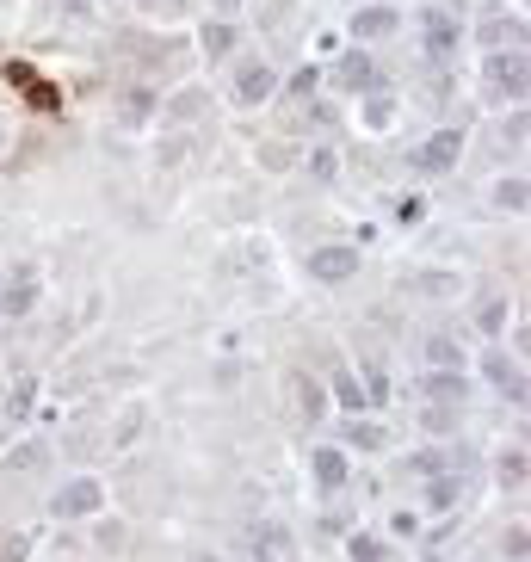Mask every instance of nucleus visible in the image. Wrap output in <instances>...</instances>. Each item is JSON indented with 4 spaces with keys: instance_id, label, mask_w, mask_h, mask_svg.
I'll return each mask as SVG.
<instances>
[{
    "instance_id": "f257e3e1",
    "label": "nucleus",
    "mask_w": 531,
    "mask_h": 562,
    "mask_svg": "<svg viewBox=\"0 0 531 562\" xmlns=\"http://www.w3.org/2000/svg\"><path fill=\"white\" fill-rule=\"evenodd\" d=\"M482 93L488 99H525V50H494L482 68Z\"/></svg>"
},
{
    "instance_id": "f03ea898",
    "label": "nucleus",
    "mask_w": 531,
    "mask_h": 562,
    "mask_svg": "<svg viewBox=\"0 0 531 562\" xmlns=\"http://www.w3.org/2000/svg\"><path fill=\"white\" fill-rule=\"evenodd\" d=\"M457 161H464V130H433L427 143H420V149L408 155V167H414V173H451Z\"/></svg>"
},
{
    "instance_id": "7ed1b4c3",
    "label": "nucleus",
    "mask_w": 531,
    "mask_h": 562,
    "mask_svg": "<svg viewBox=\"0 0 531 562\" xmlns=\"http://www.w3.org/2000/svg\"><path fill=\"white\" fill-rule=\"evenodd\" d=\"M105 507V488L99 482H62L56 495H50V513L56 519H87V513H99Z\"/></svg>"
},
{
    "instance_id": "20e7f679",
    "label": "nucleus",
    "mask_w": 531,
    "mask_h": 562,
    "mask_svg": "<svg viewBox=\"0 0 531 562\" xmlns=\"http://www.w3.org/2000/svg\"><path fill=\"white\" fill-rule=\"evenodd\" d=\"M309 278L315 285H346V278H359V248H315Z\"/></svg>"
},
{
    "instance_id": "39448f33",
    "label": "nucleus",
    "mask_w": 531,
    "mask_h": 562,
    "mask_svg": "<svg viewBox=\"0 0 531 562\" xmlns=\"http://www.w3.org/2000/svg\"><path fill=\"white\" fill-rule=\"evenodd\" d=\"M272 93H278V75H272L266 62H241V68H235V99H241V105H260V99H272Z\"/></svg>"
},
{
    "instance_id": "423d86ee",
    "label": "nucleus",
    "mask_w": 531,
    "mask_h": 562,
    "mask_svg": "<svg viewBox=\"0 0 531 562\" xmlns=\"http://www.w3.org/2000/svg\"><path fill=\"white\" fill-rule=\"evenodd\" d=\"M420 31H427V56H457V19L445 13V7H433V13H420Z\"/></svg>"
},
{
    "instance_id": "0eeeda50",
    "label": "nucleus",
    "mask_w": 531,
    "mask_h": 562,
    "mask_svg": "<svg viewBox=\"0 0 531 562\" xmlns=\"http://www.w3.org/2000/svg\"><path fill=\"white\" fill-rule=\"evenodd\" d=\"M396 31H402L396 7H359L352 13V38H396Z\"/></svg>"
},
{
    "instance_id": "6e6552de",
    "label": "nucleus",
    "mask_w": 531,
    "mask_h": 562,
    "mask_svg": "<svg viewBox=\"0 0 531 562\" xmlns=\"http://www.w3.org/2000/svg\"><path fill=\"white\" fill-rule=\"evenodd\" d=\"M488 383H494V390H501L507 402H525V365H519V359L488 353Z\"/></svg>"
},
{
    "instance_id": "1a4fd4ad",
    "label": "nucleus",
    "mask_w": 531,
    "mask_h": 562,
    "mask_svg": "<svg viewBox=\"0 0 531 562\" xmlns=\"http://www.w3.org/2000/svg\"><path fill=\"white\" fill-rule=\"evenodd\" d=\"M519 38H525V19H519V13H488V19H482V44H488V50H507V44L519 50Z\"/></svg>"
},
{
    "instance_id": "9d476101",
    "label": "nucleus",
    "mask_w": 531,
    "mask_h": 562,
    "mask_svg": "<svg viewBox=\"0 0 531 562\" xmlns=\"http://www.w3.org/2000/svg\"><path fill=\"white\" fill-rule=\"evenodd\" d=\"M44 464H50L44 439H25V445H13V451H7V470H13V476H38Z\"/></svg>"
},
{
    "instance_id": "9b49d317",
    "label": "nucleus",
    "mask_w": 531,
    "mask_h": 562,
    "mask_svg": "<svg viewBox=\"0 0 531 562\" xmlns=\"http://www.w3.org/2000/svg\"><path fill=\"white\" fill-rule=\"evenodd\" d=\"M420 390L439 396V402H464L470 383H464V371H427V377H420Z\"/></svg>"
},
{
    "instance_id": "f8f14e48",
    "label": "nucleus",
    "mask_w": 531,
    "mask_h": 562,
    "mask_svg": "<svg viewBox=\"0 0 531 562\" xmlns=\"http://www.w3.org/2000/svg\"><path fill=\"white\" fill-rule=\"evenodd\" d=\"M427 359H433V371H464V340L433 334V340H427Z\"/></svg>"
},
{
    "instance_id": "ddd939ff",
    "label": "nucleus",
    "mask_w": 531,
    "mask_h": 562,
    "mask_svg": "<svg viewBox=\"0 0 531 562\" xmlns=\"http://www.w3.org/2000/svg\"><path fill=\"white\" fill-rule=\"evenodd\" d=\"M340 81H346L352 93H371V87H377V68H371V56H359V50H352V56L340 62Z\"/></svg>"
},
{
    "instance_id": "4468645a",
    "label": "nucleus",
    "mask_w": 531,
    "mask_h": 562,
    "mask_svg": "<svg viewBox=\"0 0 531 562\" xmlns=\"http://www.w3.org/2000/svg\"><path fill=\"white\" fill-rule=\"evenodd\" d=\"M247 556H254V562H278V556H285V538H278V525H260V532H247Z\"/></svg>"
},
{
    "instance_id": "2eb2a0df",
    "label": "nucleus",
    "mask_w": 531,
    "mask_h": 562,
    "mask_svg": "<svg viewBox=\"0 0 531 562\" xmlns=\"http://www.w3.org/2000/svg\"><path fill=\"white\" fill-rule=\"evenodd\" d=\"M229 50H235V25H229V19H210V25H204V56L223 62Z\"/></svg>"
},
{
    "instance_id": "dca6fc26",
    "label": "nucleus",
    "mask_w": 531,
    "mask_h": 562,
    "mask_svg": "<svg viewBox=\"0 0 531 562\" xmlns=\"http://www.w3.org/2000/svg\"><path fill=\"white\" fill-rule=\"evenodd\" d=\"M309 464H315V476H322V488H340V482H346V458H340L334 445H322Z\"/></svg>"
},
{
    "instance_id": "f3484780",
    "label": "nucleus",
    "mask_w": 531,
    "mask_h": 562,
    "mask_svg": "<svg viewBox=\"0 0 531 562\" xmlns=\"http://www.w3.org/2000/svg\"><path fill=\"white\" fill-rule=\"evenodd\" d=\"M365 124H371V130H389V124H396V93H371V99H365Z\"/></svg>"
},
{
    "instance_id": "a211bd4d",
    "label": "nucleus",
    "mask_w": 531,
    "mask_h": 562,
    "mask_svg": "<svg viewBox=\"0 0 531 562\" xmlns=\"http://www.w3.org/2000/svg\"><path fill=\"white\" fill-rule=\"evenodd\" d=\"M118 112H124V124H149V112H155V93H143V87H136V93H124V105H118Z\"/></svg>"
},
{
    "instance_id": "6ab92c4d",
    "label": "nucleus",
    "mask_w": 531,
    "mask_h": 562,
    "mask_svg": "<svg viewBox=\"0 0 531 562\" xmlns=\"http://www.w3.org/2000/svg\"><path fill=\"white\" fill-rule=\"evenodd\" d=\"M31 303H38V285H13V291H0V309H7V315H25Z\"/></svg>"
},
{
    "instance_id": "aec40b11",
    "label": "nucleus",
    "mask_w": 531,
    "mask_h": 562,
    "mask_svg": "<svg viewBox=\"0 0 531 562\" xmlns=\"http://www.w3.org/2000/svg\"><path fill=\"white\" fill-rule=\"evenodd\" d=\"M309 173H315L322 186H334V180H340V161H334V149H315V155H309Z\"/></svg>"
},
{
    "instance_id": "412c9836",
    "label": "nucleus",
    "mask_w": 531,
    "mask_h": 562,
    "mask_svg": "<svg viewBox=\"0 0 531 562\" xmlns=\"http://www.w3.org/2000/svg\"><path fill=\"white\" fill-rule=\"evenodd\" d=\"M494 204H501V210H525V180H501V186H494Z\"/></svg>"
},
{
    "instance_id": "4be33fe9",
    "label": "nucleus",
    "mask_w": 531,
    "mask_h": 562,
    "mask_svg": "<svg viewBox=\"0 0 531 562\" xmlns=\"http://www.w3.org/2000/svg\"><path fill=\"white\" fill-rule=\"evenodd\" d=\"M501 488H525V451H507L501 458Z\"/></svg>"
},
{
    "instance_id": "5701e85b",
    "label": "nucleus",
    "mask_w": 531,
    "mask_h": 562,
    "mask_svg": "<svg viewBox=\"0 0 531 562\" xmlns=\"http://www.w3.org/2000/svg\"><path fill=\"white\" fill-rule=\"evenodd\" d=\"M457 488H464V482H457V476H433V488H427V501H433V507H451V501H457Z\"/></svg>"
},
{
    "instance_id": "b1692460",
    "label": "nucleus",
    "mask_w": 531,
    "mask_h": 562,
    "mask_svg": "<svg viewBox=\"0 0 531 562\" xmlns=\"http://www.w3.org/2000/svg\"><path fill=\"white\" fill-rule=\"evenodd\" d=\"M198 112H204V93H180L167 105V118H198Z\"/></svg>"
},
{
    "instance_id": "393cba45",
    "label": "nucleus",
    "mask_w": 531,
    "mask_h": 562,
    "mask_svg": "<svg viewBox=\"0 0 531 562\" xmlns=\"http://www.w3.org/2000/svg\"><path fill=\"white\" fill-rule=\"evenodd\" d=\"M334 396H340V408H359V402H365V390H359V377H340V383H334Z\"/></svg>"
},
{
    "instance_id": "a878e982",
    "label": "nucleus",
    "mask_w": 531,
    "mask_h": 562,
    "mask_svg": "<svg viewBox=\"0 0 531 562\" xmlns=\"http://www.w3.org/2000/svg\"><path fill=\"white\" fill-rule=\"evenodd\" d=\"M124 544H130V538H124V525H118V519H112V525H99V550H112V556H118Z\"/></svg>"
},
{
    "instance_id": "bb28decb",
    "label": "nucleus",
    "mask_w": 531,
    "mask_h": 562,
    "mask_svg": "<svg viewBox=\"0 0 531 562\" xmlns=\"http://www.w3.org/2000/svg\"><path fill=\"white\" fill-rule=\"evenodd\" d=\"M352 445H365V451H377V445H383V427H377V420H365V427H352Z\"/></svg>"
},
{
    "instance_id": "cd10ccee",
    "label": "nucleus",
    "mask_w": 531,
    "mask_h": 562,
    "mask_svg": "<svg viewBox=\"0 0 531 562\" xmlns=\"http://www.w3.org/2000/svg\"><path fill=\"white\" fill-rule=\"evenodd\" d=\"M352 562H383V544L377 538H352Z\"/></svg>"
},
{
    "instance_id": "c85d7f7f",
    "label": "nucleus",
    "mask_w": 531,
    "mask_h": 562,
    "mask_svg": "<svg viewBox=\"0 0 531 562\" xmlns=\"http://www.w3.org/2000/svg\"><path fill=\"white\" fill-rule=\"evenodd\" d=\"M315 81H322L315 68H297V75H291V93H297V99H309V93H315Z\"/></svg>"
},
{
    "instance_id": "c756f323",
    "label": "nucleus",
    "mask_w": 531,
    "mask_h": 562,
    "mask_svg": "<svg viewBox=\"0 0 531 562\" xmlns=\"http://www.w3.org/2000/svg\"><path fill=\"white\" fill-rule=\"evenodd\" d=\"M501 322H507V303H488V309H482V334H494Z\"/></svg>"
},
{
    "instance_id": "7c9ffc66",
    "label": "nucleus",
    "mask_w": 531,
    "mask_h": 562,
    "mask_svg": "<svg viewBox=\"0 0 531 562\" xmlns=\"http://www.w3.org/2000/svg\"><path fill=\"white\" fill-rule=\"evenodd\" d=\"M389 532H396V538H414L420 519H414V513H396V519H389Z\"/></svg>"
},
{
    "instance_id": "2f4dec72",
    "label": "nucleus",
    "mask_w": 531,
    "mask_h": 562,
    "mask_svg": "<svg viewBox=\"0 0 531 562\" xmlns=\"http://www.w3.org/2000/svg\"><path fill=\"white\" fill-rule=\"evenodd\" d=\"M62 7H68V13H87V0H62Z\"/></svg>"
},
{
    "instance_id": "473e14b6",
    "label": "nucleus",
    "mask_w": 531,
    "mask_h": 562,
    "mask_svg": "<svg viewBox=\"0 0 531 562\" xmlns=\"http://www.w3.org/2000/svg\"><path fill=\"white\" fill-rule=\"evenodd\" d=\"M217 7H223V13H235V7H241V0H217Z\"/></svg>"
},
{
    "instance_id": "72a5a7b5",
    "label": "nucleus",
    "mask_w": 531,
    "mask_h": 562,
    "mask_svg": "<svg viewBox=\"0 0 531 562\" xmlns=\"http://www.w3.org/2000/svg\"><path fill=\"white\" fill-rule=\"evenodd\" d=\"M204 562H223V556H204Z\"/></svg>"
},
{
    "instance_id": "f704fd0d",
    "label": "nucleus",
    "mask_w": 531,
    "mask_h": 562,
    "mask_svg": "<svg viewBox=\"0 0 531 562\" xmlns=\"http://www.w3.org/2000/svg\"><path fill=\"white\" fill-rule=\"evenodd\" d=\"M352 7H359V0H352Z\"/></svg>"
}]
</instances>
